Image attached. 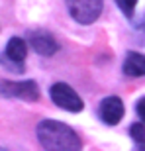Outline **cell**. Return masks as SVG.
Here are the masks:
<instances>
[{"label":"cell","instance_id":"obj_12","mask_svg":"<svg viewBox=\"0 0 145 151\" xmlns=\"http://www.w3.org/2000/svg\"><path fill=\"white\" fill-rule=\"evenodd\" d=\"M139 28H143V29H145V20H141V24H139Z\"/></svg>","mask_w":145,"mask_h":151},{"label":"cell","instance_id":"obj_6","mask_svg":"<svg viewBox=\"0 0 145 151\" xmlns=\"http://www.w3.org/2000/svg\"><path fill=\"white\" fill-rule=\"evenodd\" d=\"M29 43H32L35 53H39V55H43V57L55 55L57 49H59L55 37H53L49 32H43V29L32 32V34H29Z\"/></svg>","mask_w":145,"mask_h":151},{"label":"cell","instance_id":"obj_3","mask_svg":"<svg viewBox=\"0 0 145 151\" xmlns=\"http://www.w3.org/2000/svg\"><path fill=\"white\" fill-rule=\"evenodd\" d=\"M49 96L57 106L63 108V110H67V112H80L84 108L83 98L65 83H55L53 84L49 88Z\"/></svg>","mask_w":145,"mask_h":151},{"label":"cell","instance_id":"obj_9","mask_svg":"<svg viewBox=\"0 0 145 151\" xmlns=\"http://www.w3.org/2000/svg\"><path fill=\"white\" fill-rule=\"evenodd\" d=\"M129 135H131V139L139 147H145V126H143V122L131 124L129 126Z\"/></svg>","mask_w":145,"mask_h":151},{"label":"cell","instance_id":"obj_5","mask_svg":"<svg viewBox=\"0 0 145 151\" xmlns=\"http://www.w3.org/2000/svg\"><path fill=\"white\" fill-rule=\"evenodd\" d=\"M123 102L120 96H106L104 100L100 102V110H98V114H100L102 122L108 124V126H116V124H120V120L123 118Z\"/></svg>","mask_w":145,"mask_h":151},{"label":"cell","instance_id":"obj_8","mask_svg":"<svg viewBox=\"0 0 145 151\" xmlns=\"http://www.w3.org/2000/svg\"><path fill=\"white\" fill-rule=\"evenodd\" d=\"M4 55L8 57L10 61L22 65L26 55H28V45H26V41H24L22 37H12L10 41H8V45H6Z\"/></svg>","mask_w":145,"mask_h":151},{"label":"cell","instance_id":"obj_7","mask_svg":"<svg viewBox=\"0 0 145 151\" xmlns=\"http://www.w3.org/2000/svg\"><path fill=\"white\" fill-rule=\"evenodd\" d=\"M123 73L128 77H145V55L137 51H129L123 61Z\"/></svg>","mask_w":145,"mask_h":151},{"label":"cell","instance_id":"obj_10","mask_svg":"<svg viewBox=\"0 0 145 151\" xmlns=\"http://www.w3.org/2000/svg\"><path fill=\"white\" fill-rule=\"evenodd\" d=\"M116 4H118V8H120L126 16L131 18V16H134L135 6H137V0H116Z\"/></svg>","mask_w":145,"mask_h":151},{"label":"cell","instance_id":"obj_4","mask_svg":"<svg viewBox=\"0 0 145 151\" xmlns=\"http://www.w3.org/2000/svg\"><path fill=\"white\" fill-rule=\"evenodd\" d=\"M0 96H6V98H22V100L34 102L39 98V88L34 81L14 83V81H2L0 78Z\"/></svg>","mask_w":145,"mask_h":151},{"label":"cell","instance_id":"obj_11","mask_svg":"<svg viewBox=\"0 0 145 151\" xmlns=\"http://www.w3.org/2000/svg\"><path fill=\"white\" fill-rule=\"evenodd\" d=\"M135 110H137V116L141 118V122L145 124V96L137 100V106H135Z\"/></svg>","mask_w":145,"mask_h":151},{"label":"cell","instance_id":"obj_2","mask_svg":"<svg viewBox=\"0 0 145 151\" xmlns=\"http://www.w3.org/2000/svg\"><path fill=\"white\" fill-rule=\"evenodd\" d=\"M65 2L72 20L83 26L96 22V18L102 14L104 8V0H65Z\"/></svg>","mask_w":145,"mask_h":151},{"label":"cell","instance_id":"obj_1","mask_svg":"<svg viewBox=\"0 0 145 151\" xmlns=\"http://www.w3.org/2000/svg\"><path fill=\"white\" fill-rule=\"evenodd\" d=\"M37 139L45 149L53 151H77L83 147L77 132L55 120H41L37 124Z\"/></svg>","mask_w":145,"mask_h":151}]
</instances>
